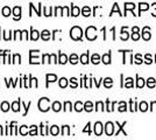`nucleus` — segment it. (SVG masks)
<instances>
[{"label": "nucleus", "mask_w": 156, "mask_h": 140, "mask_svg": "<svg viewBox=\"0 0 156 140\" xmlns=\"http://www.w3.org/2000/svg\"><path fill=\"white\" fill-rule=\"evenodd\" d=\"M70 36H71L72 40H82V36H83V31L82 28L78 26H75L71 28L70 31Z\"/></svg>", "instance_id": "1"}, {"label": "nucleus", "mask_w": 156, "mask_h": 140, "mask_svg": "<svg viewBox=\"0 0 156 140\" xmlns=\"http://www.w3.org/2000/svg\"><path fill=\"white\" fill-rule=\"evenodd\" d=\"M85 35H86V39L90 41H93L97 39V29H96V27L93 26H90L87 27V29H86V32H85Z\"/></svg>", "instance_id": "2"}, {"label": "nucleus", "mask_w": 156, "mask_h": 140, "mask_svg": "<svg viewBox=\"0 0 156 140\" xmlns=\"http://www.w3.org/2000/svg\"><path fill=\"white\" fill-rule=\"evenodd\" d=\"M49 103H50V100L49 98H46V97H43V98H41L39 100V109L40 111H42V112H47L50 107H49Z\"/></svg>", "instance_id": "3"}, {"label": "nucleus", "mask_w": 156, "mask_h": 140, "mask_svg": "<svg viewBox=\"0 0 156 140\" xmlns=\"http://www.w3.org/2000/svg\"><path fill=\"white\" fill-rule=\"evenodd\" d=\"M105 133L107 135H113L114 133V124L111 123V121H107L106 125H105Z\"/></svg>", "instance_id": "4"}, {"label": "nucleus", "mask_w": 156, "mask_h": 140, "mask_svg": "<svg viewBox=\"0 0 156 140\" xmlns=\"http://www.w3.org/2000/svg\"><path fill=\"white\" fill-rule=\"evenodd\" d=\"M150 38H151V35H150V28L149 27H144L142 31V39L144 41H148L150 40Z\"/></svg>", "instance_id": "5"}, {"label": "nucleus", "mask_w": 156, "mask_h": 140, "mask_svg": "<svg viewBox=\"0 0 156 140\" xmlns=\"http://www.w3.org/2000/svg\"><path fill=\"white\" fill-rule=\"evenodd\" d=\"M94 133L96 135H101L103 133V125H101V123H96L94 124Z\"/></svg>", "instance_id": "6"}, {"label": "nucleus", "mask_w": 156, "mask_h": 140, "mask_svg": "<svg viewBox=\"0 0 156 140\" xmlns=\"http://www.w3.org/2000/svg\"><path fill=\"white\" fill-rule=\"evenodd\" d=\"M13 14H14V19H15V20H19L20 16H21V7H19V6L14 7Z\"/></svg>", "instance_id": "7"}, {"label": "nucleus", "mask_w": 156, "mask_h": 140, "mask_svg": "<svg viewBox=\"0 0 156 140\" xmlns=\"http://www.w3.org/2000/svg\"><path fill=\"white\" fill-rule=\"evenodd\" d=\"M126 27H122L121 28V34H120V38H121V40L122 41H127L128 40V38H129V35H128V33H126Z\"/></svg>", "instance_id": "8"}, {"label": "nucleus", "mask_w": 156, "mask_h": 140, "mask_svg": "<svg viewBox=\"0 0 156 140\" xmlns=\"http://www.w3.org/2000/svg\"><path fill=\"white\" fill-rule=\"evenodd\" d=\"M41 38H42L44 41H48L49 39H50V32L47 31V29H44L43 32H41Z\"/></svg>", "instance_id": "9"}, {"label": "nucleus", "mask_w": 156, "mask_h": 140, "mask_svg": "<svg viewBox=\"0 0 156 140\" xmlns=\"http://www.w3.org/2000/svg\"><path fill=\"white\" fill-rule=\"evenodd\" d=\"M80 62L83 64H87L89 63V52L83 54V55H80Z\"/></svg>", "instance_id": "10"}, {"label": "nucleus", "mask_w": 156, "mask_h": 140, "mask_svg": "<svg viewBox=\"0 0 156 140\" xmlns=\"http://www.w3.org/2000/svg\"><path fill=\"white\" fill-rule=\"evenodd\" d=\"M79 14H80V9H79L77 6L72 5L71 6V15H73V16H78Z\"/></svg>", "instance_id": "11"}, {"label": "nucleus", "mask_w": 156, "mask_h": 140, "mask_svg": "<svg viewBox=\"0 0 156 140\" xmlns=\"http://www.w3.org/2000/svg\"><path fill=\"white\" fill-rule=\"evenodd\" d=\"M58 62L61 63V64H65V63L68 62V56H66L65 54H59Z\"/></svg>", "instance_id": "12"}, {"label": "nucleus", "mask_w": 156, "mask_h": 140, "mask_svg": "<svg viewBox=\"0 0 156 140\" xmlns=\"http://www.w3.org/2000/svg\"><path fill=\"white\" fill-rule=\"evenodd\" d=\"M61 109H62V104H61L59 102H54V103H52V110H54L55 112H58Z\"/></svg>", "instance_id": "13"}, {"label": "nucleus", "mask_w": 156, "mask_h": 140, "mask_svg": "<svg viewBox=\"0 0 156 140\" xmlns=\"http://www.w3.org/2000/svg\"><path fill=\"white\" fill-rule=\"evenodd\" d=\"M101 61L104 62L105 64H110V63H111V54L110 53L105 54L104 56L101 57Z\"/></svg>", "instance_id": "14"}, {"label": "nucleus", "mask_w": 156, "mask_h": 140, "mask_svg": "<svg viewBox=\"0 0 156 140\" xmlns=\"http://www.w3.org/2000/svg\"><path fill=\"white\" fill-rule=\"evenodd\" d=\"M84 110L87 111V112H91L92 110H93V104H92L91 102H86L84 104Z\"/></svg>", "instance_id": "15"}, {"label": "nucleus", "mask_w": 156, "mask_h": 140, "mask_svg": "<svg viewBox=\"0 0 156 140\" xmlns=\"http://www.w3.org/2000/svg\"><path fill=\"white\" fill-rule=\"evenodd\" d=\"M134 8H135V5L133 2H126L125 4V11H126V13H127V11H133Z\"/></svg>", "instance_id": "16"}, {"label": "nucleus", "mask_w": 156, "mask_h": 140, "mask_svg": "<svg viewBox=\"0 0 156 140\" xmlns=\"http://www.w3.org/2000/svg\"><path fill=\"white\" fill-rule=\"evenodd\" d=\"M91 62L93 64H98V63L100 62V56H99L98 54H93L91 57Z\"/></svg>", "instance_id": "17"}, {"label": "nucleus", "mask_w": 156, "mask_h": 140, "mask_svg": "<svg viewBox=\"0 0 156 140\" xmlns=\"http://www.w3.org/2000/svg\"><path fill=\"white\" fill-rule=\"evenodd\" d=\"M75 110H76L77 112H80L82 110H84V104H83L82 102H77V103L75 104Z\"/></svg>", "instance_id": "18"}, {"label": "nucleus", "mask_w": 156, "mask_h": 140, "mask_svg": "<svg viewBox=\"0 0 156 140\" xmlns=\"http://www.w3.org/2000/svg\"><path fill=\"white\" fill-rule=\"evenodd\" d=\"M82 14H83L84 16H89V15L91 14V8H90L89 6L83 7V9H82Z\"/></svg>", "instance_id": "19"}, {"label": "nucleus", "mask_w": 156, "mask_h": 140, "mask_svg": "<svg viewBox=\"0 0 156 140\" xmlns=\"http://www.w3.org/2000/svg\"><path fill=\"white\" fill-rule=\"evenodd\" d=\"M20 103H21V100H18V102H14L13 104H12V110H13L14 112H18L20 110Z\"/></svg>", "instance_id": "20"}, {"label": "nucleus", "mask_w": 156, "mask_h": 140, "mask_svg": "<svg viewBox=\"0 0 156 140\" xmlns=\"http://www.w3.org/2000/svg\"><path fill=\"white\" fill-rule=\"evenodd\" d=\"M46 77H47V82H48V83H49V82H55V81L57 80V76L54 75V74H48Z\"/></svg>", "instance_id": "21"}, {"label": "nucleus", "mask_w": 156, "mask_h": 140, "mask_svg": "<svg viewBox=\"0 0 156 140\" xmlns=\"http://www.w3.org/2000/svg\"><path fill=\"white\" fill-rule=\"evenodd\" d=\"M119 111H120V112L127 111V104H126V102H120V103H119Z\"/></svg>", "instance_id": "22"}, {"label": "nucleus", "mask_w": 156, "mask_h": 140, "mask_svg": "<svg viewBox=\"0 0 156 140\" xmlns=\"http://www.w3.org/2000/svg\"><path fill=\"white\" fill-rule=\"evenodd\" d=\"M117 125H118V126H119V128H118V131H117V132H115V135H118V134L120 133L121 131L124 132V135H127V133H126V132H125V131H124V126H125V125H126V121H125V123H124V124H122V125H120L119 123H117Z\"/></svg>", "instance_id": "23"}, {"label": "nucleus", "mask_w": 156, "mask_h": 140, "mask_svg": "<svg viewBox=\"0 0 156 140\" xmlns=\"http://www.w3.org/2000/svg\"><path fill=\"white\" fill-rule=\"evenodd\" d=\"M40 34L37 31H35V29H32V34H30V39L34 41H36L37 39H39Z\"/></svg>", "instance_id": "24"}, {"label": "nucleus", "mask_w": 156, "mask_h": 140, "mask_svg": "<svg viewBox=\"0 0 156 140\" xmlns=\"http://www.w3.org/2000/svg\"><path fill=\"white\" fill-rule=\"evenodd\" d=\"M50 133H51V135H57V134L59 133V128H58V126L54 125V126L50 127Z\"/></svg>", "instance_id": "25"}, {"label": "nucleus", "mask_w": 156, "mask_h": 140, "mask_svg": "<svg viewBox=\"0 0 156 140\" xmlns=\"http://www.w3.org/2000/svg\"><path fill=\"white\" fill-rule=\"evenodd\" d=\"M104 85H105V88H111V87H112V85H113V81H112V78H110V77L105 78V80H104Z\"/></svg>", "instance_id": "26"}, {"label": "nucleus", "mask_w": 156, "mask_h": 140, "mask_svg": "<svg viewBox=\"0 0 156 140\" xmlns=\"http://www.w3.org/2000/svg\"><path fill=\"white\" fill-rule=\"evenodd\" d=\"M139 107H140V111L146 112V111L148 110V104H147L146 102H141V103H140V105H139Z\"/></svg>", "instance_id": "27"}, {"label": "nucleus", "mask_w": 156, "mask_h": 140, "mask_svg": "<svg viewBox=\"0 0 156 140\" xmlns=\"http://www.w3.org/2000/svg\"><path fill=\"white\" fill-rule=\"evenodd\" d=\"M144 85H146V82H144V80H143V78H141V77H137L136 87L137 88H143Z\"/></svg>", "instance_id": "28"}, {"label": "nucleus", "mask_w": 156, "mask_h": 140, "mask_svg": "<svg viewBox=\"0 0 156 140\" xmlns=\"http://www.w3.org/2000/svg\"><path fill=\"white\" fill-rule=\"evenodd\" d=\"M1 14H2L4 16H8V15L11 14V8H9V7H7V6H5L2 9H1Z\"/></svg>", "instance_id": "29"}, {"label": "nucleus", "mask_w": 156, "mask_h": 140, "mask_svg": "<svg viewBox=\"0 0 156 140\" xmlns=\"http://www.w3.org/2000/svg\"><path fill=\"white\" fill-rule=\"evenodd\" d=\"M125 88H133L134 87V84H133V78H130V77H128V78H126V83H125Z\"/></svg>", "instance_id": "30"}, {"label": "nucleus", "mask_w": 156, "mask_h": 140, "mask_svg": "<svg viewBox=\"0 0 156 140\" xmlns=\"http://www.w3.org/2000/svg\"><path fill=\"white\" fill-rule=\"evenodd\" d=\"M69 61H70V63H72V64H76V63L78 62V56L76 55V54H71Z\"/></svg>", "instance_id": "31"}, {"label": "nucleus", "mask_w": 156, "mask_h": 140, "mask_svg": "<svg viewBox=\"0 0 156 140\" xmlns=\"http://www.w3.org/2000/svg\"><path fill=\"white\" fill-rule=\"evenodd\" d=\"M156 84V81L155 78H153V77H150V78H148V81H147V85L149 88H154Z\"/></svg>", "instance_id": "32"}, {"label": "nucleus", "mask_w": 156, "mask_h": 140, "mask_svg": "<svg viewBox=\"0 0 156 140\" xmlns=\"http://www.w3.org/2000/svg\"><path fill=\"white\" fill-rule=\"evenodd\" d=\"M139 8H140V13H141L142 11H147V9L149 8V5H148V4H144V2H141V4L139 5Z\"/></svg>", "instance_id": "33"}, {"label": "nucleus", "mask_w": 156, "mask_h": 140, "mask_svg": "<svg viewBox=\"0 0 156 140\" xmlns=\"http://www.w3.org/2000/svg\"><path fill=\"white\" fill-rule=\"evenodd\" d=\"M69 133H70V128L68 125H64L62 128V135H69Z\"/></svg>", "instance_id": "34"}, {"label": "nucleus", "mask_w": 156, "mask_h": 140, "mask_svg": "<svg viewBox=\"0 0 156 140\" xmlns=\"http://www.w3.org/2000/svg\"><path fill=\"white\" fill-rule=\"evenodd\" d=\"M0 109H1L4 112H7V111L9 110V104H8L7 102H4V103L1 104V107H0Z\"/></svg>", "instance_id": "35"}, {"label": "nucleus", "mask_w": 156, "mask_h": 140, "mask_svg": "<svg viewBox=\"0 0 156 140\" xmlns=\"http://www.w3.org/2000/svg\"><path fill=\"white\" fill-rule=\"evenodd\" d=\"M96 110L97 111H104V104H103V102H98L97 104H96Z\"/></svg>", "instance_id": "36"}, {"label": "nucleus", "mask_w": 156, "mask_h": 140, "mask_svg": "<svg viewBox=\"0 0 156 140\" xmlns=\"http://www.w3.org/2000/svg\"><path fill=\"white\" fill-rule=\"evenodd\" d=\"M66 85H68V80L64 78V77H63V78H61V80H59V87L65 88Z\"/></svg>", "instance_id": "37"}, {"label": "nucleus", "mask_w": 156, "mask_h": 140, "mask_svg": "<svg viewBox=\"0 0 156 140\" xmlns=\"http://www.w3.org/2000/svg\"><path fill=\"white\" fill-rule=\"evenodd\" d=\"M134 59H135V61H134V62H135L136 64H141V63H142V62H143L142 59H141V55H140V54H136Z\"/></svg>", "instance_id": "38"}, {"label": "nucleus", "mask_w": 156, "mask_h": 140, "mask_svg": "<svg viewBox=\"0 0 156 140\" xmlns=\"http://www.w3.org/2000/svg\"><path fill=\"white\" fill-rule=\"evenodd\" d=\"M129 104H130V111H132V112L136 111V103H135L134 100L132 99V100L129 102Z\"/></svg>", "instance_id": "39"}, {"label": "nucleus", "mask_w": 156, "mask_h": 140, "mask_svg": "<svg viewBox=\"0 0 156 140\" xmlns=\"http://www.w3.org/2000/svg\"><path fill=\"white\" fill-rule=\"evenodd\" d=\"M20 134H21V135H27V134H28V132H27V126L23 125V126L20 127Z\"/></svg>", "instance_id": "40"}, {"label": "nucleus", "mask_w": 156, "mask_h": 140, "mask_svg": "<svg viewBox=\"0 0 156 140\" xmlns=\"http://www.w3.org/2000/svg\"><path fill=\"white\" fill-rule=\"evenodd\" d=\"M71 103L70 102H65L64 103V111H71Z\"/></svg>", "instance_id": "41"}, {"label": "nucleus", "mask_w": 156, "mask_h": 140, "mask_svg": "<svg viewBox=\"0 0 156 140\" xmlns=\"http://www.w3.org/2000/svg\"><path fill=\"white\" fill-rule=\"evenodd\" d=\"M29 134H30V135H36V134H37V131H36V126H35V125L30 126V131H29Z\"/></svg>", "instance_id": "42"}, {"label": "nucleus", "mask_w": 156, "mask_h": 140, "mask_svg": "<svg viewBox=\"0 0 156 140\" xmlns=\"http://www.w3.org/2000/svg\"><path fill=\"white\" fill-rule=\"evenodd\" d=\"M144 62H146V63H147V64H150V63H151V62H153V60H151V56H150L149 54H147V55H146V56H144Z\"/></svg>", "instance_id": "43"}, {"label": "nucleus", "mask_w": 156, "mask_h": 140, "mask_svg": "<svg viewBox=\"0 0 156 140\" xmlns=\"http://www.w3.org/2000/svg\"><path fill=\"white\" fill-rule=\"evenodd\" d=\"M20 60H21V57L19 54H15L13 56V63H20Z\"/></svg>", "instance_id": "44"}, {"label": "nucleus", "mask_w": 156, "mask_h": 140, "mask_svg": "<svg viewBox=\"0 0 156 140\" xmlns=\"http://www.w3.org/2000/svg\"><path fill=\"white\" fill-rule=\"evenodd\" d=\"M114 12H118V13L120 14V9H119V6H118V4H114V6H113V9H112V12H111L110 15L114 13Z\"/></svg>", "instance_id": "45"}, {"label": "nucleus", "mask_w": 156, "mask_h": 140, "mask_svg": "<svg viewBox=\"0 0 156 140\" xmlns=\"http://www.w3.org/2000/svg\"><path fill=\"white\" fill-rule=\"evenodd\" d=\"M30 105H32V102H29V103H28V104H27V105H25V103H23V102H22V106L25 107V116H26L27 114V111H28V109H29V106H30Z\"/></svg>", "instance_id": "46"}, {"label": "nucleus", "mask_w": 156, "mask_h": 140, "mask_svg": "<svg viewBox=\"0 0 156 140\" xmlns=\"http://www.w3.org/2000/svg\"><path fill=\"white\" fill-rule=\"evenodd\" d=\"M49 59H50V55H48V54H44V55H43V61H42V63H47V62H49V63H50Z\"/></svg>", "instance_id": "47"}, {"label": "nucleus", "mask_w": 156, "mask_h": 140, "mask_svg": "<svg viewBox=\"0 0 156 140\" xmlns=\"http://www.w3.org/2000/svg\"><path fill=\"white\" fill-rule=\"evenodd\" d=\"M70 82H71V87H72V88H77V87H78L77 80H76L75 77H72L71 80H70Z\"/></svg>", "instance_id": "48"}, {"label": "nucleus", "mask_w": 156, "mask_h": 140, "mask_svg": "<svg viewBox=\"0 0 156 140\" xmlns=\"http://www.w3.org/2000/svg\"><path fill=\"white\" fill-rule=\"evenodd\" d=\"M132 39L134 41H137L139 39H140V34H139V32H135V33H133V35H132Z\"/></svg>", "instance_id": "49"}, {"label": "nucleus", "mask_w": 156, "mask_h": 140, "mask_svg": "<svg viewBox=\"0 0 156 140\" xmlns=\"http://www.w3.org/2000/svg\"><path fill=\"white\" fill-rule=\"evenodd\" d=\"M62 15H69V7H63L62 8Z\"/></svg>", "instance_id": "50"}, {"label": "nucleus", "mask_w": 156, "mask_h": 140, "mask_svg": "<svg viewBox=\"0 0 156 140\" xmlns=\"http://www.w3.org/2000/svg\"><path fill=\"white\" fill-rule=\"evenodd\" d=\"M90 126H91V124L90 123H87V125L85 127L84 130H83V132H87V133H91V130H90Z\"/></svg>", "instance_id": "51"}, {"label": "nucleus", "mask_w": 156, "mask_h": 140, "mask_svg": "<svg viewBox=\"0 0 156 140\" xmlns=\"http://www.w3.org/2000/svg\"><path fill=\"white\" fill-rule=\"evenodd\" d=\"M43 13H44V15H46V16H49V15H51V11L49 12V8L44 7V11H43Z\"/></svg>", "instance_id": "52"}, {"label": "nucleus", "mask_w": 156, "mask_h": 140, "mask_svg": "<svg viewBox=\"0 0 156 140\" xmlns=\"http://www.w3.org/2000/svg\"><path fill=\"white\" fill-rule=\"evenodd\" d=\"M50 59H51L52 60V62H54V63H57V62H58V61H57V59H56V56H55V55H50Z\"/></svg>", "instance_id": "53"}, {"label": "nucleus", "mask_w": 156, "mask_h": 140, "mask_svg": "<svg viewBox=\"0 0 156 140\" xmlns=\"http://www.w3.org/2000/svg\"><path fill=\"white\" fill-rule=\"evenodd\" d=\"M154 109L156 110V102H153V103H151V110H154Z\"/></svg>", "instance_id": "54"}, {"label": "nucleus", "mask_w": 156, "mask_h": 140, "mask_svg": "<svg viewBox=\"0 0 156 140\" xmlns=\"http://www.w3.org/2000/svg\"><path fill=\"white\" fill-rule=\"evenodd\" d=\"M133 33H135V32H139V27H133Z\"/></svg>", "instance_id": "55"}, {"label": "nucleus", "mask_w": 156, "mask_h": 140, "mask_svg": "<svg viewBox=\"0 0 156 140\" xmlns=\"http://www.w3.org/2000/svg\"><path fill=\"white\" fill-rule=\"evenodd\" d=\"M0 135H2V127L0 126Z\"/></svg>", "instance_id": "56"}, {"label": "nucleus", "mask_w": 156, "mask_h": 140, "mask_svg": "<svg viewBox=\"0 0 156 140\" xmlns=\"http://www.w3.org/2000/svg\"><path fill=\"white\" fill-rule=\"evenodd\" d=\"M155 60H156V56H155Z\"/></svg>", "instance_id": "57"}]
</instances>
